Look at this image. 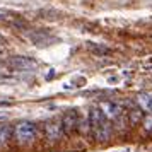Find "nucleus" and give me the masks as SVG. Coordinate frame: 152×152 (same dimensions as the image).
<instances>
[{"instance_id":"f257e3e1","label":"nucleus","mask_w":152,"mask_h":152,"mask_svg":"<svg viewBox=\"0 0 152 152\" xmlns=\"http://www.w3.org/2000/svg\"><path fill=\"white\" fill-rule=\"evenodd\" d=\"M87 120H89V128H91L92 137L96 138L97 142H106L110 138L111 126H110V120L103 115V111L99 110L97 106L91 108L89 115H87Z\"/></svg>"},{"instance_id":"f03ea898","label":"nucleus","mask_w":152,"mask_h":152,"mask_svg":"<svg viewBox=\"0 0 152 152\" xmlns=\"http://www.w3.org/2000/svg\"><path fill=\"white\" fill-rule=\"evenodd\" d=\"M14 135L19 144H29L38 135V128L33 121H19L14 128Z\"/></svg>"},{"instance_id":"7ed1b4c3","label":"nucleus","mask_w":152,"mask_h":152,"mask_svg":"<svg viewBox=\"0 0 152 152\" xmlns=\"http://www.w3.org/2000/svg\"><path fill=\"white\" fill-rule=\"evenodd\" d=\"M62 130L65 135H74L80 125V115L77 110H67L62 116Z\"/></svg>"},{"instance_id":"20e7f679","label":"nucleus","mask_w":152,"mask_h":152,"mask_svg":"<svg viewBox=\"0 0 152 152\" xmlns=\"http://www.w3.org/2000/svg\"><path fill=\"white\" fill-rule=\"evenodd\" d=\"M97 108L103 111V115L110 121H120L123 118V108L115 101H101L97 104Z\"/></svg>"},{"instance_id":"39448f33","label":"nucleus","mask_w":152,"mask_h":152,"mask_svg":"<svg viewBox=\"0 0 152 152\" xmlns=\"http://www.w3.org/2000/svg\"><path fill=\"white\" fill-rule=\"evenodd\" d=\"M45 132H46V138L50 142H56L58 138L63 135V130H62V121L60 120H48L46 125H45Z\"/></svg>"},{"instance_id":"423d86ee","label":"nucleus","mask_w":152,"mask_h":152,"mask_svg":"<svg viewBox=\"0 0 152 152\" xmlns=\"http://www.w3.org/2000/svg\"><path fill=\"white\" fill-rule=\"evenodd\" d=\"M7 63L15 70H33L36 67V62L29 56H12Z\"/></svg>"},{"instance_id":"0eeeda50","label":"nucleus","mask_w":152,"mask_h":152,"mask_svg":"<svg viewBox=\"0 0 152 152\" xmlns=\"http://www.w3.org/2000/svg\"><path fill=\"white\" fill-rule=\"evenodd\" d=\"M137 104L138 108L147 113V115H152V94H147V92H142L137 96Z\"/></svg>"},{"instance_id":"6e6552de","label":"nucleus","mask_w":152,"mask_h":152,"mask_svg":"<svg viewBox=\"0 0 152 152\" xmlns=\"http://www.w3.org/2000/svg\"><path fill=\"white\" fill-rule=\"evenodd\" d=\"M10 133H12V128L9 123H0V147L5 145L10 138Z\"/></svg>"},{"instance_id":"1a4fd4ad","label":"nucleus","mask_w":152,"mask_h":152,"mask_svg":"<svg viewBox=\"0 0 152 152\" xmlns=\"http://www.w3.org/2000/svg\"><path fill=\"white\" fill-rule=\"evenodd\" d=\"M89 50L96 55H108L110 53V48H106L103 45H94V43H89Z\"/></svg>"},{"instance_id":"9d476101","label":"nucleus","mask_w":152,"mask_h":152,"mask_svg":"<svg viewBox=\"0 0 152 152\" xmlns=\"http://www.w3.org/2000/svg\"><path fill=\"white\" fill-rule=\"evenodd\" d=\"M144 123H145V128H147V130H152V115H147V116H145Z\"/></svg>"},{"instance_id":"9b49d317","label":"nucleus","mask_w":152,"mask_h":152,"mask_svg":"<svg viewBox=\"0 0 152 152\" xmlns=\"http://www.w3.org/2000/svg\"><path fill=\"white\" fill-rule=\"evenodd\" d=\"M9 17V12L7 10H2V9H0V21H2V19H7Z\"/></svg>"},{"instance_id":"f8f14e48","label":"nucleus","mask_w":152,"mask_h":152,"mask_svg":"<svg viewBox=\"0 0 152 152\" xmlns=\"http://www.w3.org/2000/svg\"><path fill=\"white\" fill-rule=\"evenodd\" d=\"M2 43H4V38H2V36H0V45H2Z\"/></svg>"}]
</instances>
